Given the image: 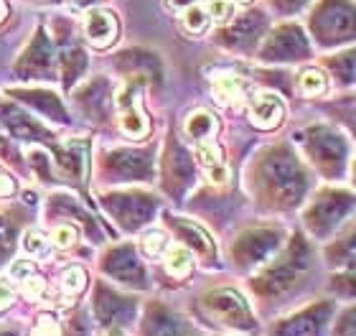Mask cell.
<instances>
[{"mask_svg": "<svg viewBox=\"0 0 356 336\" xmlns=\"http://www.w3.org/2000/svg\"><path fill=\"white\" fill-rule=\"evenodd\" d=\"M311 268H313L311 250H308V245H305L303 239L296 237L293 245L288 247V253L280 255L277 262L267 265V270H262L260 275L252 280L254 293L262 301L282 298V296L296 291L298 285H300V280L311 273Z\"/></svg>", "mask_w": 356, "mask_h": 336, "instance_id": "obj_1", "label": "cell"}, {"mask_svg": "<svg viewBox=\"0 0 356 336\" xmlns=\"http://www.w3.org/2000/svg\"><path fill=\"white\" fill-rule=\"evenodd\" d=\"M201 314L207 316L209 321H214L216 326H222L227 331H237L245 336H257L260 334V323L257 316L252 314V308L247 303V298L237 288L232 285H222V288H211L199 298Z\"/></svg>", "mask_w": 356, "mask_h": 336, "instance_id": "obj_2", "label": "cell"}, {"mask_svg": "<svg viewBox=\"0 0 356 336\" xmlns=\"http://www.w3.org/2000/svg\"><path fill=\"white\" fill-rule=\"evenodd\" d=\"M260 181L265 194L282 207L296 204L305 191V173L288 150H273L262 158Z\"/></svg>", "mask_w": 356, "mask_h": 336, "instance_id": "obj_3", "label": "cell"}, {"mask_svg": "<svg viewBox=\"0 0 356 336\" xmlns=\"http://www.w3.org/2000/svg\"><path fill=\"white\" fill-rule=\"evenodd\" d=\"M356 209V194L349 189H323L305 209V224L316 237H326Z\"/></svg>", "mask_w": 356, "mask_h": 336, "instance_id": "obj_4", "label": "cell"}, {"mask_svg": "<svg viewBox=\"0 0 356 336\" xmlns=\"http://www.w3.org/2000/svg\"><path fill=\"white\" fill-rule=\"evenodd\" d=\"M336 316L334 301H313L293 314L282 316L270 329V336H328Z\"/></svg>", "mask_w": 356, "mask_h": 336, "instance_id": "obj_5", "label": "cell"}, {"mask_svg": "<svg viewBox=\"0 0 356 336\" xmlns=\"http://www.w3.org/2000/svg\"><path fill=\"white\" fill-rule=\"evenodd\" d=\"M308 156L321 173L326 176H341L346 171V161H349V141L343 138L339 130L328 125H318L308 130Z\"/></svg>", "mask_w": 356, "mask_h": 336, "instance_id": "obj_6", "label": "cell"}, {"mask_svg": "<svg viewBox=\"0 0 356 336\" xmlns=\"http://www.w3.org/2000/svg\"><path fill=\"white\" fill-rule=\"evenodd\" d=\"M282 232L280 230H250L237 239L234 245V260L239 268H254L265 262L270 255L280 247Z\"/></svg>", "mask_w": 356, "mask_h": 336, "instance_id": "obj_7", "label": "cell"}, {"mask_svg": "<svg viewBox=\"0 0 356 336\" xmlns=\"http://www.w3.org/2000/svg\"><path fill=\"white\" fill-rule=\"evenodd\" d=\"M143 336H201L188 319L171 311L163 303H150L143 316Z\"/></svg>", "mask_w": 356, "mask_h": 336, "instance_id": "obj_8", "label": "cell"}, {"mask_svg": "<svg viewBox=\"0 0 356 336\" xmlns=\"http://www.w3.org/2000/svg\"><path fill=\"white\" fill-rule=\"evenodd\" d=\"M135 298H127V296H120V293H112L107 288H99L97 291V316L102 323H125L135 316Z\"/></svg>", "mask_w": 356, "mask_h": 336, "instance_id": "obj_9", "label": "cell"}, {"mask_svg": "<svg viewBox=\"0 0 356 336\" xmlns=\"http://www.w3.org/2000/svg\"><path fill=\"white\" fill-rule=\"evenodd\" d=\"M104 270H107L110 275L118 278V280H122V283H130V285L145 283L140 262L135 260V255L130 247H120V250H115V253L107 257V262H104Z\"/></svg>", "mask_w": 356, "mask_h": 336, "instance_id": "obj_10", "label": "cell"}, {"mask_svg": "<svg viewBox=\"0 0 356 336\" xmlns=\"http://www.w3.org/2000/svg\"><path fill=\"white\" fill-rule=\"evenodd\" d=\"M282 115V102L280 97H275V95H260V97H254V102L250 105V120H252L254 127H262V130H270V127H277L280 125Z\"/></svg>", "mask_w": 356, "mask_h": 336, "instance_id": "obj_11", "label": "cell"}, {"mask_svg": "<svg viewBox=\"0 0 356 336\" xmlns=\"http://www.w3.org/2000/svg\"><path fill=\"white\" fill-rule=\"evenodd\" d=\"M84 33L95 46H110L118 36V21L107 10H92L84 23Z\"/></svg>", "mask_w": 356, "mask_h": 336, "instance_id": "obj_12", "label": "cell"}, {"mask_svg": "<svg viewBox=\"0 0 356 336\" xmlns=\"http://www.w3.org/2000/svg\"><path fill=\"white\" fill-rule=\"evenodd\" d=\"M196 156H199L201 166H204V171H207L209 181L214 184V186H227V181H229V168L224 166V158H222V148L214 145V143H199V150H196Z\"/></svg>", "mask_w": 356, "mask_h": 336, "instance_id": "obj_13", "label": "cell"}, {"mask_svg": "<svg viewBox=\"0 0 356 336\" xmlns=\"http://www.w3.org/2000/svg\"><path fill=\"white\" fill-rule=\"evenodd\" d=\"M120 125H122V133L130 135V138H143L148 133V120L140 112V107L135 105L133 92L127 90L120 95Z\"/></svg>", "mask_w": 356, "mask_h": 336, "instance_id": "obj_14", "label": "cell"}, {"mask_svg": "<svg viewBox=\"0 0 356 336\" xmlns=\"http://www.w3.org/2000/svg\"><path fill=\"white\" fill-rule=\"evenodd\" d=\"M328 262L334 268H356V224H351L349 230L343 232L341 237L336 239L334 245L328 247Z\"/></svg>", "mask_w": 356, "mask_h": 336, "instance_id": "obj_15", "label": "cell"}, {"mask_svg": "<svg viewBox=\"0 0 356 336\" xmlns=\"http://www.w3.org/2000/svg\"><path fill=\"white\" fill-rule=\"evenodd\" d=\"M191 268H193V260H191L188 247L186 245L168 247V253H165V270H168V275L186 278L188 273H191Z\"/></svg>", "mask_w": 356, "mask_h": 336, "instance_id": "obj_16", "label": "cell"}, {"mask_svg": "<svg viewBox=\"0 0 356 336\" xmlns=\"http://www.w3.org/2000/svg\"><path fill=\"white\" fill-rule=\"evenodd\" d=\"M176 230H178V234H181L193 250H199L204 257L214 255V245H211V239L207 237V232H201V227H196V224H191V222H176Z\"/></svg>", "mask_w": 356, "mask_h": 336, "instance_id": "obj_17", "label": "cell"}, {"mask_svg": "<svg viewBox=\"0 0 356 336\" xmlns=\"http://www.w3.org/2000/svg\"><path fill=\"white\" fill-rule=\"evenodd\" d=\"M214 130H216V120H214V115H209L207 110H196L191 118L186 120V133H188V138H193V141H199V143L207 141Z\"/></svg>", "mask_w": 356, "mask_h": 336, "instance_id": "obj_18", "label": "cell"}, {"mask_svg": "<svg viewBox=\"0 0 356 336\" xmlns=\"http://www.w3.org/2000/svg\"><path fill=\"white\" fill-rule=\"evenodd\" d=\"M328 288H331V293H334L336 298L356 301V268H343L341 273L331 275Z\"/></svg>", "mask_w": 356, "mask_h": 336, "instance_id": "obj_19", "label": "cell"}, {"mask_svg": "<svg viewBox=\"0 0 356 336\" xmlns=\"http://www.w3.org/2000/svg\"><path fill=\"white\" fill-rule=\"evenodd\" d=\"M328 336H356V303L341 308V311L334 316L331 334Z\"/></svg>", "mask_w": 356, "mask_h": 336, "instance_id": "obj_20", "label": "cell"}, {"mask_svg": "<svg viewBox=\"0 0 356 336\" xmlns=\"http://www.w3.org/2000/svg\"><path fill=\"white\" fill-rule=\"evenodd\" d=\"M326 77H323V72H318V69H308V72H303L300 74V82H298V87H300V95L303 97H318V95H323L326 92Z\"/></svg>", "mask_w": 356, "mask_h": 336, "instance_id": "obj_21", "label": "cell"}, {"mask_svg": "<svg viewBox=\"0 0 356 336\" xmlns=\"http://www.w3.org/2000/svg\"><path fill=\"white\" fill-rule=\"evenodd\" d=\"M242 95V84L234 77H219L214 82V97L219 102H237Z\"/></svg>", "mask_w": 356, "mask_h": 336, "instance_id": "obj_22", "label": "cell"}, {"mask_svg": "<svg viewBox=\"0 0 356 336\" xmlns=\"http://www.w3.org/2000/svg\"><path fill=\"white\" fill-rule=\"evenodd\" d=\"M184 26L191 33H201V31L209 26V13H207V8H201V6H188L186 8V13H184Z\"/></svg>", "mask_w": 356, "mask_h": 336, "instance_id": "obj_23", "label": "cell"}, {"mask_svg": "<svg viewBox=\"0 0 356 336\" xmlns=\"http://www.w3.org/2000/svg\"><path fill=\"white\" fill-rule=\"evenodd\" d=\"M334 72L339 74L343 84H349L356 79V54H349V56H341L339 61H334Z\"/></svg>", "mask_w": 356, "mask_h": 336, "instance_id": "obj_24", "label": "cell"}, {"mask_svg": "<svg viewBox=\"0 0 356 336\" xmlns=\"http://www.w3.org/2000/svg\"><path fill=\"white\" fill-rule=\"evenodd\" d=\"M23 247H26V253L33 255V257H44V255L49 253L46 237L38 230H29V234H26V242H23Z\"/></svg>", "mask_w": 356, "mask_h": 336, "instance_id": "obj_25", "label": "cell"}, {"mask_svg": "<svg viewBox=\"0 0 356 336\" xmlns=\"http://www.w3.org/2000/svg\"><path fill=\"white\" fill-rule=\"evenodd\" d=\"M207 13H209V21H214V23L229 21L232 3H229V0H209V3H207Z\"/></svg>", "mask_w": 356, "mask_h": 336, "instance_id": "obj_26", "label": "cell"}, {"mask_svg": "<svg viewBox=\"0 0 356 336\" xmlns=\"http://www.w3.org/2000/svg\"><path fill=\"white\" fill-rule=\"evenodd\" d=\"M87 283V275H84L82 268H69L64 273V291L67 293H79Z\"/></svg>", "mask_w": 356, "mask_h": 336, "instance_id": "obj_27", "label": "cell"}, {"mask_svg": "<svg viewBox=\"0 0 356 336\" xmlns=\"http://www.w3.org/2000/svg\"><path fill=\"white\" fill-rule=\"evenodd\" d=\"M163 245H165V234L163 232H148L145 237H143V250L148 255H158L161 250H163Z\"/></svg>", "mask_w": 356, "mask_h": 336, "instance_id": "obj_28", "label": "cell"}, {"mask_svg": "<svg viewBox=\"0 0 356 336\" xmlns=\"http://www.w3.org/2000/svg\"><path fill=\"white\" fill-rule=\"evenodd\" d=\"M74 239H76V232L72 227H56V232H54V242L59 247H72Z\"/></svg>", "mask_w": 356, "mask_h": 336, "instance_id": "obj_29", "label": "cell"}, {"mask_svg": "<svg viewBox=\"0 0 356 336\" xmlns=\"http://www.w3.org/2000/svg\"><path fill=\"white\" fill-rule=\"evenodd\" d=\"M33 336H59V323L54 321L51 316H41V323L33 331Z\"/></svg>", "mask_w": 356, "mask_h": 336, "instance_id": "obj_30", "label": "cell"}, {"mask_svg": "<svg viewBox=\"0 0 356 336\" xmlns=\"http://www.w3.org/2000/svg\"><path fill=\"white\" fill-rule=\"evenodd\" d=\"M13 278H18V280H26L29 275H33V268H31L29 262H18V265H13Z\"/></svg>", "mask_w": 356, "mask_h": 336, "instance_id": "obj_31", "label": "cell"}, {"mask_svg": "<svg viewBox=\"0 0 356 336\" xmlns=\"http://www.w3.org/2000/svg\"><path fill=\"white\" fill-rule=\"evenodd\" d=\"M13 194V181L8 179L6 173H0V196H10Z\"/></svg>", "mask_w": 356, "mask_h": 336, "instance_id": "obj_32", "label": "cell"}, {"mask_svg": "<svg viewBox=\"0 0 356 336\" xmlns=\"http://www.w3.org/2000/svg\"><path fill=\"white\" fill-rule=\"evenodd\" d=\"M10 301H13V291H10V288H6V285H0V308L8 306Z\"/></svg>", "mask_w": 356, "mask_h": 336, "instance_id": "obj_33", "label": "cell"}, {"mask_svg": "<svg viewBox=\"0 0 356 336\" xmlns=\"http://www.w3.org/2000/svg\"><path fill=\"white\" fill-rule=\"evenodd\" d=\"M173 8H188V6H193V0H168Z\"/></svg>", "mask_w": 356, "mask_h": 336, "instance_id": "obj_34", "label": "cell"}, {"mask_svg": "<svg viewBox=\"0 0 356 336\" xmlns=\"http://www.w3.org/2000/svg\"><path fill=\"white\" fill-rule=\"evenodd\" d=\"M8 15V8H6V3H3V0H0V21H3V18H6Z\"/></svg>", "mask_w": 356, "mask_h": 336, "instance_id": "obj_35", "label": "cell"}, {"mask_svg": "<svg viewBox=\"0 0 356 336\" xmlns=\"http://www.w3.org/2000/svg\"><path fill=\"white\" fill-rule=\"evenodd\" d=\"M104 336H122V334H120L118 329H110V331H107V334H104Z\"/></svg>", "mask_w": 356, "mask_h": 336, "instance_id": "obj_36", "label": "cell"}, {"mask_svg": "<svg viewBox=\"0 0 356 336\" xmlns=\"http://www.w3.org/2000/svg\"><path fill=\"white\" fill-rule=\"evenodd\" d=\"M237 3H250V0H237Z\"/></svg>", "mask_w": 356, "mask_h": 336, "instance_id": "obj_37", "label": "cell"}]
</instances>
